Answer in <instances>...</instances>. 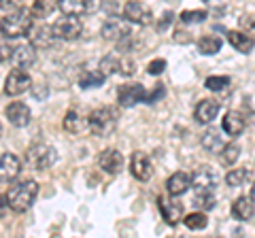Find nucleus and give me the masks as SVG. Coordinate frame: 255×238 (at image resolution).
Listing matches in <instances>:
<instances>
[{"label": "nucleus", "mask_w": 255, "mask_h": 238, "mask_svg": "<svg viewBox=\"0 0 255 238\" xmlns=\"http://www.w3.org/2000/svg\"><path fill=\"white\" fill-rule=\"evenodd\" d=\"M32 13L30 9H17V11H11L6 13L2 19H0V34H2L4 38H9V41H13V38H21V36H28L30 28H32Z\"/></svg>", "instance_id": "obj_1"}, {"label": "nucleus", "mask_w": 255, "mask_h": 238, "mask_svg": "<svg viewBox=\"0 0 255 238\" xmlns=\"http://www.w3.org/2000/svg\"><path fill=\"white\" fill-rule=\"evenodd\" d=\"M38 196V183L32 179L19 181L17 185H13L9 192H6V200H9V209L13 213H26L32 202L36 200Z\"/></svg>", "instance_id": "obj_2"}, {"label": "nucleus", "mask_w": 255, "mask_h": 238, "mask_svg": "<svg viewBox=\"0 0 255 238\" xmlns=\"http://www.w3.org/2000/svg\"><path fill=\"white\" fill-rule=\"evenodd\" d=\"M87 128H90L92 134L96 136H111L117 128V113L115 109L109 107H100L90 113V119H87Z\"/></svg>", "instance_id": "obj_3"}, {"label": "nucleus", "mask_w": 255, "mask_h": 238, "mask_svg": "<svg viewBox=\"0 0 255 238\" xmlns=\"http://www.w3.org/2000/svg\"><path fill=\"white\" fill-rule=\"evenodd\" d=\"M58 162V151L47 142H34L26 151V164L34 170H47Z\"/></svg>", "instance_id": "obj_4"}, {"label": "nucleus", "mask_w": 255, "mask_h": 238, "mask_svg": "<svg viewBox=\"0 0 255 238\" xmlns=\"http://www.w3.org/2000/svg\"><path fill=\"white\" fill-rule=\"evenodd\" d=\"M53 32L60 41H77L83 34V23L77 15H62V17L53 23Z\"/></svg>", "instance_id": "obj_5"}, {"label": "nucleus", "mask_w": 255, "mask_h": 238, "mask_svg": "<svg viewBox=\"0 0 255 238\" xmlns=\"http://www.w3.org/2000/svg\"><path fill=\"white\" fill-rule=\"evenodd\" d=\"M122 17L130 23H136V26H149L153 21V11L145 2H140V0H128L124 4Z\"/></svg>", "instance_id": "obj_6"}, {"label": "nucleus", "mask_w": 255, "mask_h": 238, "mask_svg": "<svg viewBox=\"0 0 255 238\" xmlns=\"http://www.w3.org/2000/svg\"><path fill=\"white\" fill-rule=\"evenodd\" d=\"M32 87V79L26 68H13L4 79V94L6 96H21Z\"/></svg>", "instance_id": "obj_7"}, {"label": "nucleus", "mask_w": 255, "mask_h": 238, "mask_svg": "<svg viewBox=\"0 0 255 238\" xmlns=\"http://www.w3.org/2000/svg\"><path fill=\"white\" fill-rule=\"evenodd\" d=\"M60 38L55 36L53 26H47V23H32L30 32H28V43L34 47V49H51V47L58 43Z\"/></svg>", "instance_id": "obj_8"}, {"label": "nucleus", "mask_w": 255, "mask_h": 238, "mask_svg": "<svg viewBox=\"0 0 255 238\" xmlns=\"http://www.w3.org/2000/svg\"><path fill=\"white\" fill-rule=\"evenodd\" d=\"M217 183H219V174L211 166H200L191 174V187H196V192H215Z\"/></svg>", "instance_id": "obj_9"}, {"label": "nucleus", "mask_w": 255, "mask_h": 238, "mask_svg": "<svg viewBox=\"0 0 255 238\" xmlns=\"http://www.w3.org/2000/svg\"><path fill=\"white\" fill-rule=\"evenodd\" d=\"M58 9L64 13V15H90L94 13L96 9L100 6V0H55Z\"/></svg>", "instance_id": "obj_10"}, {"label": "nucleus", "mask_w": 255, "mask_h": 238, "mask_svg": "<svg viewBox=\"0 0 255 238\" xmlns=\"http://www.w3.org/2000/svg\"><path fill=\"white\" fill-rule=\"evenodd\" d=\"M157 204H159V211H162V217L166 219L168 226H177L183 219V204L177 200V196H159Z\"/></svg>", "instance_id": "obj_11"}, {"label": "nucleus", "mask_w": 255, "mask_h": 238, "mask_svg": "<svg viewBox=\"0 0 255 238\" xmlns=\"http://www.w3.org/2000/svg\"><path fill=\"white\" fill-rule=\"evenodd\" d=\"M145 96H147V90L140 83H126V85L119 87V92H117L119 105L126 107V109L136 107L138 102H145Z\"/></svg>", "instance_id": "obj_12"}, {"label": "nucleus", "mask_w": 255, "mask_h": 238, "mask_svg": "<svg viewBox=\"0 0 255 238\" xmlns=\"http://www.w3.org/2000/svg\"><path fill=\"white\" fill-rule=\"evenodd\" d=\"M130 172L136 181H149L153 177V164H151L149 155L145 151H134L130 157Z\"/></svg>", "instance_id": "obj_13"}, {"label": "nucleus", "mask_w": 255, "mask_h": 238, "mask_svg": "<svg viewBox=\"0 0 255 238\" xmlns=\"http://www.w3.org/2000/svg\"><path fill=\"white\" fill-rule=\"evenodd\" d=\"M4 115H6V119H9V123L15 125V128H26V125L30 123V119H32L30 107L21 100H13L11 105H6Z\"/></svg>", "instance_id": "obj_14"}, {"label": "nucleus", "mask_w": 255, "mask_h": 238, "mask_svg": "<svg viewBox=\"0 0 255 238\" xmlns=\"http://www.w3.org/2000/svg\"><path fill=\"white\" fill-rule=\"evenodd\" d=\"M21 174V160L15 153L0 155V183H13Z\"/></svg>", "instance_id": "obj_15"}, {"label": "nucleus", "mask_w": 255, "mask_h": 238, "mask_svg": "<svg viewBox=\"0 0 255 238\" xmlns=\"http://www.w3.org/2000/svg\"><path fill=\"white\" fill-rule=\"evenodd\" d=\"M128 34H132V28H130V21H126V19L113 17V19H109L105 26H102V38H105V41L117 43Z\"/></svg>", "instance_id": "obj_16"}, {"label": "nucleus", "mask_w": 255, "mask_h": 238, "mask_svg": "<svg viewBox=\"0 0 255 238\" xmlns=\"http://www.w3.org/2000/svg\"><path fill=\"white\" fill-rule=\"evenodd\" d=\"M9 62L13 64V68H30L36 62V49L30 43H26V45H13Z\"/></svg>", "instance_id": "obj_17"}, {"label": "nucleus", "mask_w": 255, "mask_h": 238, "mask_svg": "<svg viewBox=\"0 0 255 238\" xmlns=\"http://www.w3.org/2000/svg\"><path fill=\"white\" fill-rule=\"evenodd\" d=\"M221 128L226 134H230V136H241L247 128V119L241 111H228L221 121Z\"/></svg>", "instance_id": "obj_18"}, {"label": "nucleus", "mask_w": 255, "mask_h": 238, "mask_svg": "<svg viewBox=\"0 0 255 238\" xmlns=\"http://www.w3.org/2000/svg\"><path fill=\"white\" fill-rule=\"evenodd\" d=\"M98 166L109 174H117L124 168V155L117 149H105L98 157Z\"/></svg>", "instance_id": "obj_19"}, {"label": "nucleus", "mask_w": 255, "mask_h": 238, "mask_svg": "<svg viewBox=\"0 0 255 238\" xmlns=\"http://www.w3.org/2000/svg\"><path fill=\"white\" fill-rule=\"evenodd\" d=\"M219 113V100H200L194 111V117L198 123H213V119Z\"/></svg>", "instance_id": "obj_20"}, {"label": "nucleus", "mask_w": 255, "mask_h": 238, "mask_svg": "<svg viewBox=\"0 0 255 238\" xmlns=\"http://www.w3.org/2000/svg\"><path fill=\"white\" fill-rule=\"evenodd\" d=\"M62 128L66 130L68 134H73V136H83V134L90 130V128H87V119H83L81 115L77 113V111H68V113L64 115Z\"/></svg>", "instance_id": "obj_21"}, {"label": "nucleus", "mask_w": 255, "mask_h": 238, "mask_svg": "<svg viewBox=\"0 0 255 238\" xmlns=\"http://www.w3.org/2000/svg\"><path fill=\"white\" fill-rule=\"evenodd\" d=\"M191 187V174L187 172H174L168 177V181H166V189H168L170 196H183L187 192V189Z\"/></svg>", "instance_id": "obj_22"}, {"label": "nucleus", "mask_w": 255, "mask_h": 238, "mask_svg": "<svg viewBox=\"0 0 255 238\" xmlns=\"http://www.w3.org/2000/svg\"><path fill=\"white\" fill-rule=\"evenodd\" d=\"M226 38H228V43L241 53H251L253 47H255L253 36L247 34V32H241V30H230V32L226 34Z\"/></svg>", "instance_id": "obj_23"}, {"label": "nucleus", "mask_w": 255, "mask_h": 238, "mask_svg": "<svg viewBox=\"0 0 255 238\" xmlns=\"http://www.w3.org/2000/svg\"><path fill=\"white\" fill-rule=\"evenodd\" d=\"M232 215H234V219H238V221L251 219V217L255 215V202L251 200V198H247V196L236 198L234 204H232Z\"/></svg>", "instance_id": "obj_24"}, {"label": "nucleus", "mask_w": 255, "mask_h": 238, "mask_svg": "<svg viewBox=\"0 0 255 238\" xmlns=\"http://www.w3.org/2000/svg\"><path fill=\"white\" fill-rule=\"evenodd\" d=\"M55 9H58L55 0H34L30 6V13H32V17H36V19H47Z\"/></svg>", "instance_id": "obj_25"}, {"label": "nucleus", "mask_w": 255, "mask_h": 238, "mask_svg": "<svg viewBox=\"0 0 255 238\" xmlns=\"http://www.w3.org/2000/svg\"><path fill=\"white\" fill-rule=\"evenodd\" d=\"M219 49H221V38L215 34H206L198 41V51L202 55H215L219 53Z\"/></svg>", "instance_id": "obj_26"}, {"label": "nucleus", "mask_w": 255, "mask_h": 238, "mask_svg": "<svg viewBox=\"0 0 255 238\" xmlns=\"http://www.w3.org/2000/svg\"><path fill=\"white\" fill-rule=\"evenodd\" d=\"M249 179H251V170L249 168H232L226 174V183L230 187H243Z\"/></svg>", "instance_id": "obj_27"}, {"label": "nucleus", "mask_w": 255, "mask_h": 238, "mask_svg": "<svg viewBox=\"0 0 255 238\" xmlns=\"http://www.w3.org/2000/svg\"><path fill=\"white\" fill-rule=\"evenodd\" d=\"M202 147L206 149V151H211V153L221 151L223 140H221V136L217 134V130H209V132L202 134Z\"/></svg>", "instance_id": "obj_28"}, {"label": "nucleus", "mask_w": 255, "mask_h": 238, "mask_svg": "<svg viewBox=\"0 0 255 238\" xmlns=\"http://www.w3.org/2000/svg\"><path fill=\"white\" fill-rule=\"evenodd\" d=\"M181 221H183V224H185L189 230H204L206 226H209V217L204 215V211L189 213V215H185Z\"/></svg>", "instance_id": "obj_29"}, {"label": "nucleus", "mask_w": 255, "mask_h": 238, "mask_svg": "<svg viewBox=\"0 0 255 238\" xmlns=\"http://www.w3.org/2000/svg\"><path fill=\"white\" fill-rule=\"evenodd\" d=\"M119 70V58L117 55H105V58L100 60V64H98V73L102 77H111V75H115Z\"/></svg>", "instance_id": "obj_30"}, {"label": "nucleus", "mask_w": 255, "mask_h": 238, "mask_svg": "<svg viewBox=\"0 0 255 238\" xmlns=\"http://www.w3.org/2000/svg\"><path fill=\"white\" fill-rule=\"evenodd\" d=\"M219 153H221V164L223 166H234L236 160L241 157V147L234 145V142L232 145H223Z\"/></svg>", "instance_id": "obj_31"}, {"label": "nucleus", "mask_w": 255, "mask_h": 238, "mask_svg": "<svg viewBox=\"0 0 255 238\" xmlns=\"http://www.w3.org/2000/svg\"><path fill=\"white\" fill-rule=\"evenodd\" d=\"M194 204H196V209H200V211H211V209H215L217 200H215L213 192H196Z\"/></svg>", "instance_id": "obj_32"}, {"label": "nucleus", "mask_w": 255, "mask_h": 238, "mask_svg": "<svg viewBox=\"0 0 255 238\" xmlns=\"http://www.w3.org/2000/svg\"><path fill=\"white\" fill-rule=\"evenodd\" d=\"M230 83H232V79L226 77V75H213V77H209L204 81L206 90H211V92H223V90H228Z\"/></svg>", "instance_id": "obj_33"}, {"label": "nucleus", "mask_w": 255, "mask_h": 238, "mask_svg": "<svg viewBox=\"0 0 255 238\" xmlns=\"http://www.w3.org/2000/svg\"><path fill=\"white\" fill-rule=\"evenodd\" d=\"M105 83V77H102L98 70L96 73H83L81 79H79V85L83 87V90H90V87H100Z\"/></svg>", "instance_id": "obj_34"}, {"label": "nucleus", "mask_w": 255, "mask_h": 238, "mask_svg": "<svg viewBox=\"0 0 255 238\" xmlns=\"http://www.w3.org/2000/svg\"><path fill=\"white\" fill-rule=\"evenodd\" d=\"M206 11H202V9H198V11H183L181 15H179V19L183 21V23H200V21H204L206 19Z\"/></svg>", "instance_id": "obj_35"}, {"label": "nucleus", "mask_w": 255, "mask_h": 238, "mask_svg": "<svg viewBox=\"0 0 255 238\" xmlns=\"http://www.w3.org/2000/svg\"><path fill=\"white\" fill-rule=\"evenodd\" d=\"M117 73H122L124 77H132L134 73H136V62H134L132 58L119 60V70H117Z\"/></svg>", "instance_id": "obj_36"}, {"label": "nucleus", "mask_w": 255, "mask_h": 238, "mask_svg": "<svg viewBox=\"0 0 255 238\" xmlns=\"http://www.w3.org/2000/svg\"><path fill=\"white\" fill-rule=\"evenodd\" d=\"M23 6V0H0V9L4 13H11V11H17Z\"/></svg>", "instance_id": "obj_37"}, {"label": "nucleus", "mask_w": 255, "mask_h": 238, "mask_svg": "<svg viewBox=\"0 0 255 238\" xmlns=\"http://www.w3.org/2000/svg\"><path fill=\"white\" fill-rule=\"evenodd\" d=\"M166 68V60H151L149 66H147V73L149 75H162Z\"/></svg>", "instance_id": "obj_38"}, {"label": "nucleus", "mask_w": 255, "mask_h": 238, "mask_svg": "<svg viewBox=\"0 0 255 238\" xmlns=\"http://www.w3.org/2000/svg\"><path fill=\"white\" fill-rule=\"evenodd\" d=\"M11 51H13V45L9 43V38H6V41L0 38V62H9Z\"/></svg>", "instance_id": "obj_39"}, {"label": "nucleus", "mask_w": 255, "mask_h": 238, "mask_svg": "<svg viewBox=\"0 0 255 238\" xmlns=\"http://www.w3.org/2000/svg\"><path fill=\"white\" fill-rule=\"evenodd\" d=\"M172 17H174V13H164V19H159V23H157V30H159V32H164V30L166 28H168V23L172 21Z\"/></svg>", "instance_id": "obj_40"}, {"label": "nucleus", "mask_w": 255, "mask_h": 238, "mask_svg": "<svg viewBox=\"0 0 255 238\" xmlns=\"http://www.w3.org/2000/svg\"><path fill=\"white\" fill-rule=\"evenodd\" d=\"M6 213H9V200H6V194L0 196V219H2Z\"/></svg>", "instance_id": "obj_41"}, {"label": "nucleus", "mask_w": 255, "mask_h": 238, "mask_svg": "<svg viewBox=\"0 0 255 238\" xmlns=\"http://www.w3.org/2000/svg\"><path fill=\"white\" fill-rule=\"evenodd\" d=\"M249 198H251V200L255 202V183H253V187H251V196H249Z\"/></svg>", "instance_id": "obj_42"}, {"label": "nucleus", "mask_w": 255, "mask_h": 238, "mask_svg": "<svg viewBox=\"0 0 255 238\" xmlns=\"http://www.w3.org/2000/svg\"><path fill=\"white\" fill-rule=\"evenodd\" d=\"M0 136H2V123H0Z\"/></svg>", "instance_id": "obj_43"}]
</instances>
